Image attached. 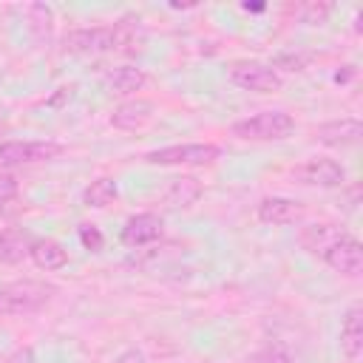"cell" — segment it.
I'll return each instance as SVG.
<instances>
[{"mask_svg": "<svg viewBox=\"0 0 363 363\" xmlns=\"http://www.w3.org/2000/svg\"><path fill=\"white\" fill-rule=\"evenodd\" d=\"M57 295V286L48 281H9L0 284V318H14V315H31L43 309L51 298Z\"/></svg>", "mask_w": 363, "mask_h": 363, "instance_id": "1", "label": "cell"}, {"mask_svg": "<svg viewBox=\"0 0 363 363\" xmlns=\"http://www.w3.org/2000/svg\"><path fill=\"white\" fill-rule=\"evenodd\" d=\"M233 136L238 139H252V142H275L286 139L295 130V119L286 111H261L247 119L233 122Z\"/></svg>", "mask_w": 363, "mask_h": 363, "instance_id": "2", "label": "cell"}, {"mask_svg": "<svg viewBox=\"0 0 363 363\" xmlns=\"http://www.w3.org/2000/svg\"><path fill=\"white\" fill-rule=\"evenodd\" d=\"M230 79L244 88V91H255V94H272L284 85L281 74L267 65V62H255V60H241V62H233L230 68Z\"/></svg>", "mask_w": 363, "mask_h": 363, "instance_id": "3", "label": "cell"}, {"mask_svg": "<svg viewBox=\"0 0 363 363\" xmlns=\"http://www.w3.org/2000/svg\"><path fill=\"white\" fill-rule=\"evenodd\" d=\"M150 164H210L218 159V147L210 142H187V145H167L145 153Z\"/></svg>", "mask_w": 363, "mask_h": 363, "instance_id": "4", "label": "cell"}, {"mask_svg": "<svg viewBox=\"0 0 363 363\" xmlns=\"http://www.w3.org/2000/svg\"><path fill=\"white\" fill-rule=\"evenodd\" d=\"M62 153V145L57 142H3L0 145V164L3 167H23V164H40L51 162Z\"/></svg>", "mask_w": 363, "mask_h": 363, "instance_id": "5", "label": "cell"}, {"mask_svg": "<svg viewBox=\"0 0 363 363\" xmlns=\"http://www.w3.org/2000/svg\"><path fill=\"white\" fill-rule=\"evenodd\" d=\"M289 176L298 182V184H312V187H337L346 182V170L340 162L335 159H309L303 164H295L289 170Z\"/></svg>", "mask_w": 363, "mask_h": 363, "instance_id": "6", "label": "cell"}, {"mask_svg": "<svg viewBox=\"0 0 363 363\" xmlns=\"http://www.w3.org/2000/svg\"><path fill=\"white\" fill-rule=\"evenodd\" d=\"M320 258H323L335 272H340V275L354 278V275L363 272V244H360L354 235H346V233H343Z\"/></svg>", "mask_w": 363, "mask_h": 363, "instance_id": "7", "label": "cell"}, {"mask_svg": "<svg viewBox=\"0 0 363 363\" xmlns=\"http://www.w3.org/2000/svg\"><path fill=\"white\" fill-rule=\"evenodd\" d=\"M62 48L71 54H102L113 51V31L111 26H94V28H74L62 37Z\"/></svg>", "mask_w": 363, "mask_h": 363, "instance_id": "8", "label": "cell"}, {"mask_svg": "<svg viewBox=\"0 0 363 363\" xmlns=\"http://www.w3.org/2000/svg\"><path fill=\"white\" fill-rule=\"evenodd\" d=\"M340 349L349 360H357L363 354V306L360 303L349 306L340 320Z\"/></svg>", "mask_w": 363, "mask_h": 363, "instance_id": "9", "label": "cell"}, {"mask_svg": "<svg viewBox=\"0 0 363 363\" xmlns=\"http://www.w3.org/2000/svg\"><path fill=\"white\" fill-rule=\"evenodd\" d=\"M318 142L329 145V147H343V145H354L360 136H363V125L360 119H335V122H323L318 130H315Z\"/></svg>", "mask_w": 363, "mask_h": 363, "instance_id": "10", "label": "cell"}, {"mask_svg": "<svg viewBox=\"0 0 363 363\" xmlns=\"http://www.w3.org/2000/svg\"><path fill=\"white\" fill-rule=\"evenodd\" d=\"M162 235V218L153 216V213H139V216H130L122 227V241L128 247H142V244H150Z\"/></svg>", "mask_w": 363, "mask_h": 363, "instance_id": "11", "label": "cell"}, {"mask_svg": "<svg viewBox=\"0 0 363 363\" xmlns=\"http://www.w3.org/2000/svg\"><path fill=\"white\" fill-rule=\"evenodd\" d=\"M153 119V102L150 99H128L111 113V125L119 130H139Z\"/></svg>", "mask_w": 363, "mask_h": 363, "instance_id": "12", "label": "cell"}, {"mask_svg": "<svg viewBox=\"0 0 363 363\" xmlns=\"http://www.w3.org/2000/svg\"><path fill=\"white\" fill-rule=\"evenodd\" d=\"M111 31H113V51H119V54H139L147 43V34L136 17L116 20L111 26Z\"/></svg>", "mask_w": 363, "mask_h": 363, "instance_id": "13", "label": "cell"}, {"mask_svg": "<svg viewBox=\"0 0 363 363\" xmlns=\"http://www.w3.org/2000/svg\"><path fill=\"white\" fill-rule=\"evenodd\" d=\"M301 213H303L301 201H292L284 196H267L258 204V218L264 224H292Z\"/></svg>", "mask_w": 363, "mask_h": 363, "instance_id": "14", "label": "cell"}, {"mask_svg": "<svg viewBox=\"0 0 363 363\" xmlns=\"http://www.w3.org/2000/svg\"><path fill=\"white\" fill-rule=\"evenodd\" d=\"M340 235H343V230H340L337 224H326V221H320V224H309V227L301 230V244H303L309 252L323 255Z\"/></svg>", "mask_w": 363, "mask_h": 363, "instance_id": "15", "label": "cell"}, {"mask_svg": "<svg viewBox=\"0 0 363 363\" xmlns=\"http://www.w3.org/2000/svg\"><path fill=\"white\" fill-rule=\"evenodd\" d=\"M28 258L40 267V269H62L65 264H68V252L62 250V244L60 241H54V238H37L34 244H31V252H28Z\"/></svg>", "mask_w": 363, "mask_h": 363, "instance_id": "16", "label": "cell"}, {"mask_svg": "<svg viewBox=\"0 0 363 363\" xmlns=\"http://www.w3.org/2000/svg\"><path fill=\"white\" fill-rule=\"evenodd\" d=\"M34 238L23 230H0V264H20L31 252Z\"/></svg>", "mask_w": 363, "mask_h": 363, "instance_id": "17", "label": "cell"}, {"mask_svg": "<svg viewBox=\"0 0 363 363\" xmlns=\"http://www.w3.org/2000/svg\"><path fill=\"white\" fill-rule=\"evenodd\" d=\"M145 85H147V74H145L142 68H136V65H122V68H113V71L108 74V88H111L113 94H122V96L136 94V91H142Z\"/></svg>", "mask_w": 363, "mask_h": 363, "instance_id": "18", "label": "cell"}, {"mask_svg": "<svg viewBox=\"0 0 363 363\" xmlns=\"http://www.w3.org/2000/svg\"><path fill=\"white\" fill-rule=\"evenodd\" d=\"M201 196V182L193 179V176H182V179H173L162 196V201L167 207H190L196 199Z\"/></svg>", "mask_w": 363, "mask_h": 363, "instance_id": "19", "label": "cell"}, {"mask_svg": "<svg viewBox=\"0 0 363 363\" xmlns=\"http://www.w3.org/2000/svg\"><path fill=\"white\" fill-rule=\"evenodd\" d=\"M116 196H119L116 182H113V179H108V176H102V179L91 182V184L82 190V204H85V207H96V210H102V207L113 204V201H116Z\"/></svg>", "mask_w": 363, "mask_h": 363, "instance_id": "20", "label": "cell"}, {"mask_svg": "<svg viewBox=\"0 0 363 363\" xmlns=\"http://www.w3.org/2000/svg\"><path fill=\"white\" fill-rule=\"evenodd\" d=\"M26 14H28L31 31H37V37H48L51 23H54V11L48 6H43V3H34V6L26 9Z\"/></svg>", "mask_w": 363, "mask_h": 363, "instance_id": "21", "label": "cell"}, {"mask_svg": "<svg viewBox=\"0 0 363 363\" xmlns=\"http://www.w3.org/2000/svg\"><path fill=\"white\" fill-rule=\"evenodd\" d=\"M79 238H82V244L88 247V250H102V233L94 227V224H79Z\"/></svg>", "mask_w": 363, "mask_h": 363, "instance_id": "22", "label": "cell"}, {"mask_svg": "<svg viewBox=\"0 0 363 363\" xmlns=\"http://www.w3.org/2000/svg\"><path fill=\"white\" fill-rule=\"evenodd\" d=\"M252 363H289V354L281 346H267L264 352H258L252 357Z\"/></svg>", "mask_w": 363, "mask_h": 363, "instance_id": "23", "label": "cell"}, {"mask_svg": "<svg viewBox=\"0 0 363 363\" xmlns=\"http://www.w3.org/2000/svg\"><path fill=\"white\" fill-rule=\"evenodd\" d=\"M17 190H20L17 179H14L11 173H0V204H3V201H11V199L17 196Z\"/></svg>", "mask_w": 363, "mask_h": 363, "instance_id": "24", "label": "cell"}, {"mask_svg": "<svg viewBox=\"0 0 363 363\" xmlns=\"http://www.w3.org/2000/svg\"><path fill=\"white\" fill-rule=\"evenodd\" d=\"M113 363H147V360H145V352H142V349H128V352H122Z\"/></svg>", "mask_w": 363, "mask_h": 363, "instance_id": "25", "label": "cell"}, {"mask_svg": "<svg viewBox=\"0 0 363 363\" xmlns=\"http://www.w3.org/2000/svg\"><path fill=\"white\" fill-rule=\"evenodd\" d=\"M9 363H34V352L31 349H20Z\"/></svg>", "mask_w": 363, "mask_h": 363, "instance_id": "26", "label": "cell"}]
</instances>
